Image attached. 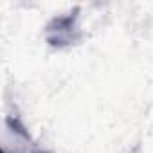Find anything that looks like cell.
<instances>
[{"label":"cell","instance_id":"3","mask_svg":"<svg viewBox=\"0 0 153 153\" xmlns=\"http://www.w3.org/2000/svg\"><path fill=\"white\" fill-rule=\"evenodd\" d=\"M29 153H52V151H51V149H43V148H40V146H38V148H34V149H33V151H29Z\"/></svg>","mask_w":153,"mask_h":153},{"label":"cell","instance_id":"1","mask_svg":"<svg viewBox=\"0 0 153 153\" xmlns=\"http://www.w3.org/2000/svg\"><path fill=\"white\" fill-rule=\"evenodd\" d=\"M85 33L81 24V7H70L56 13L43 25V40L54 51H65L81 43Z\"/></svg>","mask_w":153,"mask_h":153},{"label":"cell","instance_id":"2","mask_svg":"<svg viewBox=\"0 0 153 153\" xmlns=\"http://www.w3.org/2000/svg\"><path fill=\"white\" fill-rule=\"evenodd\" d=\"M34 148H38V144L24 119L18 114H7L2 130V153H29Z\"/></svg>","mask_w":153,"mask_h":153}]
</instances>
